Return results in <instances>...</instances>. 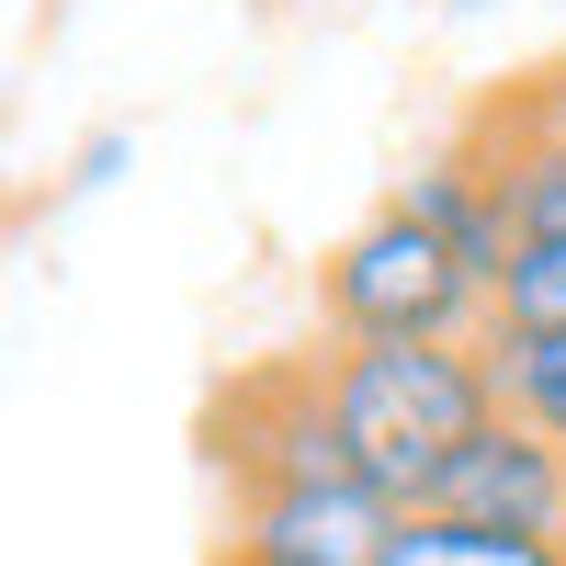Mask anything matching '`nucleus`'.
Here are the masks:
<instances>
[{
    "label": "nucleus",
    "mask_w": 566,
    "mask_h": 566,
    "mask_svg": "<svg viewBox=\"0 0 566 566\" xmlns=\"http://www.w3.org/2000/svg\"><path fill=\"white\" fill-rule=\"evenodd\" d=\"M499 328H566V239H522V250H510Z\"/></svg>",
    "instance_id": "nucleus-10"
},
{
    "label": "nucleus",
    "mask_w": 566,
    "mask_h": 566,
    "mask_svg": "<svg viewBox=\"0 0 566 566\" xmlns=\"http://www.w3.org/2000/svg\"><path fill=\"white\" fill-rule=\"evenodd\" d=\"M328 408L352 476L419 510L431 476L499 419V374L476 340H328Z\"/></svg>",
    "instance_id": "nucleus-1"
},
{
    "label": "nucleus",
    "mask_w": 566,
    "mask_h": 566,
    "mask_svg": "<svg viewBox=\"0 0 566 566\" xmlns=\"http://www.w3.org/2000/svg\"><path fill=\"white\" fill-rule=\"evenodd\" d=\"M205 566H239V555H227V544H216V555H205Z\"/></svg>",
    "instance_id": "nucleus-12"
},
{
    "label": "nucleus",
    "mask_w": 566,
    "mask_h": 566,
    "mask_svg": "<svg viewBox=\"0 0 566 566\" xmlns=\"http://www.w3.org/2000/svg\"><path fill=\"white\" fill-rule=\"evenodd\" d=\"M193 442H205V464L227 476V499L306 488V476H352L340 408H328V352H261V363H239L205 397Z\"/></svg>",
    "instance_id": "nucleus-3"
},
{
    "label": "nucleus",
    "mask_w": 566,
    "mask_h": 566,
    "mask_svg": "<svg viewBox=\"0 0 566 566\" xmlns=\"http://www.w3.org/2000/svg\"><path fill=\"white\" fill-rule=\"evenodd\" d=\"M397 205L419 216V227H442V239L476 261L488 283L510 272V250H522V227H510V205H499V181H488V159L464 148V136H442L431 159H419L408 181H397Z\"/></svg>",
    "instance_id": "nucleus-7"
},
{
    "label": "nucleus",
    "mask_w": 566,
    "mask_h": 566,
    "mask_svg": "<svg viewBox=\"0 0 566 566\" xmlns=\"http://www.w3.org/2000/svg\"><path fill=\"white\" fill-rule=\"evenodd\" d=\"M386 566H566V544H533V533H464V522H431L408 510Z\"/></svg>",
    "instance_id": "nucleus-9"
},
{
    "label": "nucleus",
    "mask_w": 566,
    "mask_h": 566,
    "mask_svg": "<svg viewBox=\"0 0 566 566\" xmlns=\"http://www.w3.org/2000/svg\"><path fill=\"white\" fill-rule=\"evenodd\" d=\"M555 69H566V57H555Z\"/></svg>",
    "instance_id": "nucleus-14"
},
{
    "label": "nucleus",
    "mask_w": 566,
    "mask_h": 566,
    "mask_svg": "<svg viewBox=\"0 0 566 566\" xmlns=\"http://www.w3.org/2000/svg\"><path fill=\"white\" fill-rule=\"evenodd\" d=\"M317 317H328V340H488V328H499V283L464 261L442 227H419L386 193L363 227L328 239Z\"/></svg>",
    "instance_id": "nucleus-2"
},
{
    "label": "nucleus",
    "mask_w": 566,
    "mask_h": 566,
    "mask_svg": "<svg viewBox=\"0 0 566 566\" xmlns=\"http://www.w3.org/2000/svg\"><path fill=\"white\" fill-rule=\"evenodd\" d=\"M408 510L363 476H306V488H261V499H227V555L239 566H386Z\"/></svg>",
    "instance_id": "nucleus-4"
},
{
    "label": "nucleus",
    "mask_w": 566,
    "mask_h": 566,
    "mask_svg": "<svg viewBox=\"0 0 566 566\" xmlns=\"http://www.w3.org/2000/svg\"><path fill=\"white\" fill-rule=\"evenodd\" d=\"M453 12H488V0H453Z\"/></svg>",
    "instance_id": "nucleus-13"
},
{
    "label": "nucleus",
    "mask_w": 566,
    "mask_h": 566,
    "mask_svg": "<svg viewBox=\"0 0 566 566\" xmlns=\"http://www.w3.org/2000/svg\"><path fill=\"white\" fill-rule=\"evenodd\" d=\"M488 374H499V408L533 419V431L566 453V328H488Z\"/></svg>",
    "instance_id": "nucleus-8"
},
{
    "label": "nucleus",
    "mask_w": 566,
    "mask_h": 566,
    "mask_svg": "<svg viewBox=\"0 0 566 566\" xmlns=\"http://www.w3.org/2000/svg\"><path fill=\"white\" fill-rule=\"evenodd\" d=\"M125 159H136V136H125V125L80 136V159H69V193H114V181H125Z\"/></svg>",
    "instance_id": "nucleus-11"
},
{
    "label": "nucleus",
    "mask_w": 566,
    "mask_h": 566,
    "mask_svg": "<svg viewBox=\"0 0 566 566\" xmlns=\"http://www.w3.org/2000/svg\"><path fill=\"white\" fill-rule=\"evenodd\" d=\"M431 522H464V533H533V544H566V453L533 431V419H488L442 476H431Z\"/></svg>",
    "instance_id": "nucleus-5"
},
{
    "label": "nucleus",
    "mask_w": 566,
    "mask_h": 566,
    "mask_svg": "<svg viewBox=\"0 0 566 566\" xmlns=\"http://www.w3.org/2000/svg\"><path fill=\"white\" fill-rule=\"evenodd\" d=\"M464 148L488 159V181H499L522 239H566V69H533V80L488 91L464 114Z\"/></svg>",
    "instance_id": "nucleus-6"
}]
</instances>
